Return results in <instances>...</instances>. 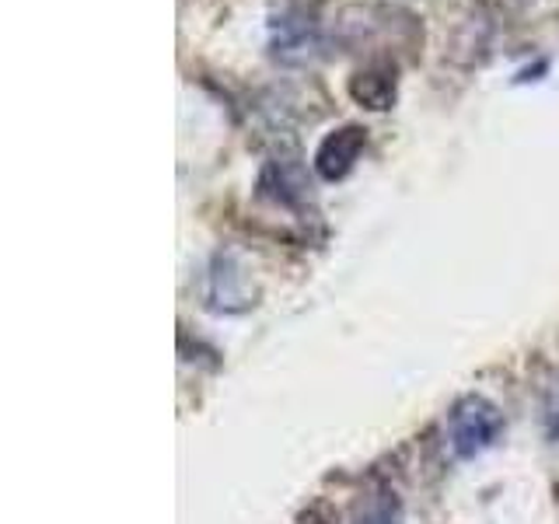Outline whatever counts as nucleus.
Wrapping results in <instances>:
<instances>
[{
  "instance_id": "f257e3e1",
  "label": "nucleus",
  "mask_w": 559,
  "mask_h": 524,
  "mask_svg": "<svg viewBox=\"0 0 559 524\" xmlns=\"http://www.w3.org/2000/svg\"><path fill=\"white\" fill-rule=\"evenodd\" d=\"M500 433V413L483 398L462 402L451 416V444L459 454H476L489 448Z\"/></svg>"
},
{
  "instance_id": "f03ea898",
  "label": "nucleus",
  "mask_w": 559,
  "mask_h": 524,
  "mask_svg": "<svg viewBox=\"0 0 559 524\" xmlns=\"http://www.w3.org/2000/svg\"><path fill=\"white\" fill-rule=\"evenodd\" d=\"M364 144H367L364 127H354V122H349V127L332 130L319 144V151H314V171H319L325 182L346 179V175L354 171V165L360 162Z\"/></svg>"
},
{
  "instance_id": "7ed1b4c3",
  "label": "nucleus",
  "mask_w": 559,
  "mask_h": 524,
  "mask_svg": "<svg viewBox=\"0 0 559 524\" xmlns=\"http://www.w3.org/2000/svg\"><path fill=\"white\" fill-rule=\"evenodd\" d=\"M349 98H354L360 109L384 112L395 105V70L392 67H367L357 70L349 78Z\"/></svg>"
},
{
  "instance_id": "20e7f679",
  "label": "nucleus",
  "mask_w": 559,
  "mask_h": 524,
  "mask_svg": "<svg viewBox=\"0 0 559 524\" xmlns=\"http://www.w3.org/2000/svg\"><path fill=\"white\" fill-rule=\"evenodd\" d=\"M259 189H262V196H273L276 203L294 206L297 200H305L308 182H305V171L294 162H270L259 179Z\"/></svg>"
}]
</instances>
